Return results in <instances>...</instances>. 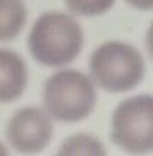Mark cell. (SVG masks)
Wrapping results in <instances>:
<instances>
[{"mask_svg":"<svg viewBox=\"0 0 153 156\" xmlns=\"http://www.w3.org/2000/svg\"><path fill=\"white\" fill-rule=\"evenodd\" d=\"M95 86L88 76L77 70H61L47 79L43 88L45 111L61 122H77L88 117L95 106Z\"/></svg>","mask_w":153,"mask_h":156,"instance_id":"obj_2","label":"cell"},{"mask_svg":"<svg viewBox=\"0 0 153 156\" xmlns=\"http://www.w3.org/2000/svg\"><path fill=\"white\" fill-rule=\"evenodd\" d=\"M60 154H105V147L90 135H74L65 140Z\"/></svg>","mask_w":153,"mask_h":156,"instance_id":"obj_8","label":"cell"},{"mask_svg":"<svg viewBox=\"0 0 153 156\" xmlns=\"http://www.w3.org/2000/svg\"><path fill=\"white\" fill-rule=\"evenodd\" d=\"M27 22L24 0H0V41L16 38Z\"/></svg>","mask_w":153,"mask_h":156,"instance_id":"obj_7","label":"cell"},{"mask_svg":"<svg viewBox=\"0 0 153 156\" xmlns=\"http://www.w3.org/2000/svg\"><path fill=\"white\" fill-rule=\"evenodd\" d=\"M112 140L128 153H150L153 149V99L137 95L126 99L114 111Z\"/></svg>","mask_w":153,"mask_h":156,"instance_id":"obj_4","label":"cell"},{"mask_svg":"<svg viewBox=\"0 0 153 156\" xmlns=\"http://www.w3.org/2000/svg\"><path fill=\"white\" fill-rule=\"evenodd\" d=\"M83 48V31L72 16L52 11L40 16L29 34L32 58L45 66H63L79 56Z\"/></svg>","mask_w":153,"mask_h":156,"instance_id":"obj_1","label":"cell"},{"mask_svg":"<svg viewBox=\"0 0 153 156\" xmlns=\"http://www.w3.org/2000/svg\"><path fill=\"white\" fill-rule=\"evenodd\" d=\"M27 86V65L13 50L0 48V102H11Z\"/></svg>","mask_w":153,"mask_h":156,"instance_id":"obj_6","label":"cell"},{"mask_svg":"<svg viewBox=\"0 0 153 156\" xmlns=\"http://www.w3.org/2000/svg\"><path fill=\"white\" fill-rule=\"evenodd\" d=\"M69 9L81 16H97L106 13L115 0H65Z\"/></svg>","mask_w":153,"mask_h":156,"instance_id":"obj_9","label":"cell"},{"mask_svg":"<svg viewBox=\"0 0 153 156\" xmlns=\"http://www.w3.org/2000/svg\"><path fill=\"white\" fill-rule=\"evenodd\" d=\"M52 122L45 109L29 106L18 109L7 124L9 144L18 153L32 154L43 151L52 138Z\"/></svg>","mask_w":153,"mask_h":156,"instance_id":"obj_5","label":"cell"},{"mask_svg":"<svg viewBox=\"0 0 153 156\" xmlns=\"http://www.w3.org/2000/svg\"><path fill=\"white\" fill-rule=\"evenodd\" d=\"M0 154H7V151H6V147L0 144Z\"/></svg>","mask_w":153,"mask_h":156,"instance_id":"obj_11","label":"cell"},{"mask_svg":"<svg viewBox=\"0 0 153 156\" xmlns=\"http://www.w3.org/2000/svg\"><path fill=\"white\" fill-rule=\"evenodd\" d=\"M126 2L139 9H151L153 7V0H126Z\"/></svg>","mask_w":153,"mask_h":156,"instance_id":"obj_10","label":"cell"},{"mask_svg":"<svg viewBox=\"0 0 153 156\" xmlns=\"http://www.w3.org/2000/svg\"><path fill=\"white\" fill-rule=\"evenodd\" d=\"M90 74L106 92H130L144 77V59L135 47L122 41H108L92 52Z\"/></svg>","mask_w":153,"mask_h":156,"instance_id":"obj_3","label":"cell"}]
</instances>
